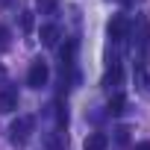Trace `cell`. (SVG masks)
Returning <instances> with one entry per match:
<instances>
[{
  "label": "cell",
  "instance_id": "7c38bea8",
  "mask_svg": "<svg viewBox=\"0 0 150 150\" xmlns=\"http://www.w3.org/2000/svg\"><path fill=\"white\" fill-rule=\"evenodd\" d=\"M0 47H9V30L0 24Z\"/></svg>",
  "mask_w": 150,
  "mask_h": 150
},
{
  "label": "cell",
  "instance_id": "9c48e42d",
  "mask_svg": "<svg viewBox=\"0 0 150 150\" xmlns=\"http://www.w3.org/2000/svg\"><path fill=\"white\" fill-rule=\"evenodd\" d=\"M56 6H59V0H38V12L41 15H53Z\"/></svg>",
  "mask_w": 150,
  "mask_h": 150
},
{
  "label": "cell",
  "instance_id": "5bb4252c",
  "mask_svg": "<svg viewBox=\"0 0 150 150\" xmlns=\"http://www.w3.org/2000/svg\"><path fill=\"white\" fill-rule=\"evenodd\" d=\"M132 150H150V141H138V144H135Z\"/></svg>",
  "mask_w": 150,
  "mask_h": 150
},
{
  "label": "cell",
  "instance_id": "ba28073f",
  "mask_svg": "<svg viewBox=\"0 0 150 150\" xmlns=\"http://www.w3.org/2000/svg\"><path fill=\"white\" fill-rule=\"evenodd\" d=\"M124 106H127V97H124V94H112V100H109V112H112V115H121Z\"/></svg>",
  "mask_w": 150,
  "mask_h": 150
},
{
  "label": "cell",
  "instance_id": "30bf717a",
  "mask_svg": "<svg viewBox=\"0 0 150 150\" xmlns=\"http://www.w3.org/2000/svg\"><path fill=\"white\" fill-rule=\"evenodd\" d=\"M56 127H59V129H62V127H68V112H65V106H62V103L56 106Z\"/></svg>",
  "mask_w": 150,
  "mask_h": 150
},
{
  "label": "cell",
  "instance_id": "6da1fadb",
  "mask_svg": "<svg viewBox=\"0 0 150 150\" xmlns=\"http://www.w3.org/2000/svg\"><path fill=\"white\" fill-rule=\"evenodd\" d=\"M33 124H35V121H33L30 115H21V118H18L12 127H9V141L21 147V144L30 138V132H33Z\"/></svg>",
  "mask_w": 150,
  "mask_h": 150
},
{
  "label": "cell",
  "instance_id": "5b68a950",
  "mask_svg": "<svg viewBox=\"0 0 150 150\" xmlns=\"http://www.w3.org/2000/svg\"><path fill=\"white\" fill-rule=\"evenodd\" d=\"M106 147H109V138L103 132H91L86 138V144H83V150H106Z\"/></svg>",
  "mask_w": 150,
  "mask_h": 150
},
{
  "label": "cell",
  "instance_id": "277c9868",
  "mask_svg": "<svg viewBox=\"0 0 150 150\" xmlns=\"http://www.w3.org/2000/svg\"><path fill=\"white\" fill-rule=\"evenodd\" d=\"M15 109H18V91L15 88H3V91H0V112L9 115Z\"/></svg>",
  "mask_w": 150,
  "mask_h": 150
},
{
  "label": "cell",
  "instance_id": "52a82bcc",
  "mask_svg": "<svg viewBox=\"0 0 150 150\" xmlns=\"http://www.w3.org/2000/svg\"><path fill=\"white\" fill-rule=\"evenodd\" d=\"M38 35H41V44L53 47V44H56V38H59V30H56L53 24H47V27H41V33H38Z\"/></svg>",
  "mask_w": 150,
  "mask_h": 150
},
{
  "label": "cell",
  "instance_id": "3957f363",
  "mask_svg": "<svg viewBox=\"0 0 150 150\" xmlns=\"http://www.w3.org/2000/svg\"><path fill=\"white\" fill-rule=\"evenodd\" d=\"M106 30H109V38L121 41V38H127V30H129V24H127V18H124V15H115V18L106 24Z\"/></svg>",
  "mask_w": 150,
  "mask_h": 150
},
{
  "label": "cell",
  "instance_id": "8992f818",
  "mask_svg": "<svg viewBox=\"0 0 150 150\" xmlns=\"http://www.w3.org/2000/svg\"><path fill=\"white\" fill-rule=\"evenodd\" d=\"M121 83V65L118 62H112V68L106 71V77H103V86L106 88H112V86H118Z\"/></svg>",
  "mask_w": 150,
  "mask_h": 150
},
{
  "label": "cell",
  "instance_id": "4fadbf2b",
  "mask_svg": "<svg viewBox=\"0 0 150 150\" xmlns=\"http://www.w3.org/2000/svg\"><path fill=\"white\" fill-rule=\"evenodd\" d=\"M127 132H129V129H127V127H121V129H118V141H121V144H127V138H129V135H127Z\"/></svg>",
  "mask_w": 150,
  "mask_h": 150
},
{
  "label": "cell",
  "instance_id": "7a4b0ae2",
  "mask_svg": "<svg viewBox=\"0 0 150 150\" xmlns=\"http://www.w3.org/2000/svg\"><path fill=\"white\" fill-rule=\"evenodd\" d=\"M47 77H50L47 62H44V59H33L30 74H27V86H30V88H41V86L47 83Z\"/></svg>",
  "mask_w": 150,
  "mask_h": 150
},
{
  "label": "cell",
  "instance_id": "8fae6325",
  "mask_svg": "<svg viewBox=\"0 0 150 150\" xmlns=\"http://www.w3.org/2000/svg\"><path fill=\"white\" fill-rule=\"evenodd\" d=\"M21 27H24V33H30V30H33V15H30V12H24V18H21Z\"/></svg>",
  "mask_w": 150,
  "mask_h": 150
}]
</instances>
